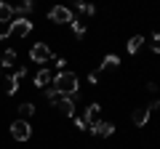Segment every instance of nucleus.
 Instances as JSON below:
<instances>
[{
  "label": "nucleus",
  "mask_w": 160,
  "mask_h": 149,
  "mask_svg": "<svg viewBox=\"0 0 160 149\" xmlns=\"http://www.w3.org/2000/svg\"><path fill=\"white\" fill-rule=\"evenodd\" d=\"M75 8H78L80 13H88V16H93V13H96V8H93V6H88V3H78Z\"/></svg>",
  "instance_id": "aec40b11"
},
{
  "label": "nucleus",
  "mask_w": 160,
  "mask_h": 149,
  "mask_svg": "<svg viewBox=\"0 0 160 149\" xmlns=\"http://www.w3.org/2000/svg\"><path fill=\"white\" fill-rule=\"evenodd\" d=\"M0 22H13V6L0 3Z\"/></svg>",
  "instance_id": "ddd939ff"
},
{
  "label": "nucleus",
  "mask_w": 160,
  "mask_h": 149,
  "mask_svg": "<svg viewBox=\"0 0 160 149\" xmlns=\"http://www.w3.org/2000/svg\"><path fill=\"white\" fill-rule=\"evenodd\" d=\"M118 64H120V59L115 56V53H107V56L102 59V69H115Z\"/></svg>",
  "instance_id": "4468645a"
},
{
  "label": "nucleus",
  "mask_w": 160,
  "mask_h": 149,
  "mask_svg": "<svg viewBox=\"0 0 160 149\" xmlns=\"http://www.w3.org/2000/svg\"><path fill=\"white\" fill-rule=\"evenodd\" d=\"M24 74H27V67H22L19 72H13L11 77H8V88H6V93H8V96H13V93L19 91V80H22Z\"/></svg>",
  "instance_id": "1a4fd4ad"
},
{
  "label": "nucleus",
  "mask_w": 160,
  "mask_h": 149,
  "mask_svg": "<svg viewBox=\"0 0 160 149\" xmlns=\"http://www.w3.org/2000/svg\"><path fill=\"white\" fill-rule=\"evenodd\" d=\"M152 51H155V53H160V32L152 37Z\"/></svg>",
  "instance_id": "4be33fe9"
},
{
  "label": "nucleus",
  "mask_w": 160,
  "mask_h": 149,
  "mask_svg": "<svg viewBox=\"0 0 160 149\" xmlns=\"http://www.w3.org/2000/svg\"><path fill=\"white\" fill-rule=\"evenodd\" d=\"M56 107H59V112H62V115L75 117V99H72V96H62V99L56 101Z\"/></svg>",
  "instance_id": "6e6552de"
},
{
  "label": "nucleus",
  "mask_w": 160,
  "mask_h": 149,
  "mask_svg": "<svg viewBox=\"0 0 160 149\" xmlns=\"http://www.w3.org/2000/svg\"><path fill=\"white\" fill-rule=\"evenodd\" d=\"M88 83H91V85L99 83V72H88Z\"/></svg>",
  "instance_id": "5701e85b"
},
{
  "label": "nucleus",
  "mask_w": 160,
  "mask_h": 149,
  "mask_svg": "<svg viewBox=\"0 0 160 149\" xmlns=\"http://www.w3.org/2000/svg\"><path fill=\"white\" fill-rule=\"evenodd\" d=\"M46 99H48V101H53V104H56V101H59V99H62V93H59V91H56V88H53V85H51V88H46Z\"/></svg>",
  "instance_id": "a211bd4d"
},
{
  "label": "nucleus",
  "mask_w": 160,
  "mask_h": 149,
  "mask_svg": "<svg viewBox=\"0 0 160 149\" xmlns=\"http://www.w3.org/2000/svg\"><path fill=\"white\" fill-rule=\"evenodd\" d=\"M149 115H152V109H149V104H144V107L133 109L131 120H133V125H136V128H144V125H147V120H149Z\"/></svg>",
  "instance_id": "0eeeda50"
},
{
  "label": "nucleus",
  "mask_w": 160,
  "mask_h": 149,
  "mask_svg": "<svg viewBox=\"0 0 160 149\" xmlns=\"http://www.w3.org/2000/svg\"><path fill=\"white\" fill-rule=\"evenodd\" d=\"M32 32V22H29L27 16H19L11 22V27L6 29V35H13V37H27V35Z\"/></svg>",
  "instance_id": "f03ea898"
},
{
  "label": "nucleus",
  "mask_w": 160,
  "mask_h": 149,
  "mask_svg": "<svg viewBox=\"0 0 160 149\" xmlns=\"http://www.w3.org/2000/svg\"><path fill=\"white\" fill-rule=\"evenodd\" d=\"M16 64V51H6L3 53V67H13Z\"/></svg>",
  "instance_id": "dca6fc26"
},
{
  "label": "nucleus",
  "mask_w": 160,
  "mask_h": 149,
  "mask_svg": "<svg viewBox=\"0 0 160 149\" xmlns=\"http://www.w3.org/2000/svg\"><path fill=\"white\" fill-rule=\"evenodd\" d=\"M51 56H53V51L48 48V43H35V46L29 48V59H32L35 64H43V61H48Z\"/></svg>",
  "instance_id": "20e7f679"
},
{
  "label": "nucleus",
  "mask_w": 160,
  "mask_h": 149,
  "mask_svg": "<svg viewBox=\"0 0 160 149\" xmlns=\"http://www.w3.org/2000/svg\"><path fill=\"white\" fill-rule=\"evenodd\" d=\"M13 11H16V13H29V11H32V0H24V3H19Z\"/></svg>",
  "instance_id": "6ab92c4d"
},
{
  "label": "nucleus",
  "mask_w": 160,
  "mask_h": 149,
  "mask_svg": "<svg viewBox=\"0 0 160 149\" xmlns=\"http://www.w3.org/2000/svg\"><path fill=\"white\" fill-rule=\"evenodd\" d=\"M72 120H75V128H78V131H86V120H83V117H72Z\"/></svg>",
  "instance_id": "412c9836"
},
{
  "label": "nucleus",
  "mask_w": 160,
  "mask_h": 149,
  "mask_svg": "<svg viewBox=\"0 0 160 149\" xmlns=\"http://www.w3.org/2000/svg\"><path fill=\"white\" fill-rule=\"evenodd\" d=\"M99 104H88L86 107V115H83V120H86V125H91V123H96V115H99Z\"/></svg>",
  "instance_id": "9b49d317"
},
{
  "label": "nucleus",
  "mask_w": 160,
  "mask_h": 149,
  "mask_svg": "<svg viewBox=\"0 0 160 149\" xmlns=\"http://www.w3.org/2000/svg\"><path fill=\"white\" fill-rule=\"evenodd\" d=\"M72 32H75V37H83V35H86V24L75 19V22H72Z\"/></svg>",
  "instance_id": "f3484780"
},
{
  "label": "nucleus",
  "mask_w": 160,
  "mask_h": 149,
  "mask_svg": "<svg viewBox=\"0 0 160 149\" xmlns=\"http://www.w3.org/2000/svg\"><path fill=\"white\" fill-rule=\"evenodd\" d=\"M142 46H144V37H142V35H133L131 40L126 43V48H128V53H131V56H133V53H139V48H142Z\"/></svg>",
  "instance_id": "f8f14e48"
},
{
  "label": "nucleus",
  "mask_w": 160,
  "mask_h": 149,
  "mask_svg": "<svg viewBox=\"0 0 160 149\" xmlns=\"http://www.w3.org/2000/svg\"><path fill=\"white\" fill-rule=\"evenodd\" d=\"M48 83H53V74L48 72V69H40V72L35 74V85H38V88H46Z\"/></svg>",
  "instance_id": "9d476101"
},
{
  "label": "nucleus",
  "mask_w": 160,
  "mask_h": 149,
  "mask_svg": "<svg viewBox=\"0 0 160 149\" xmlns=\"http://www.w3.org/2000/svg\"><path fill=\"white\" fill-rule=\"evenodd\" d=\"M91 133H93V136H99V138H107V136H112V133H115V125H112V123H107V120H96V123H91Z\"/></svg>",
  "instance_id": "423d86ee"
},
{
  "label": "nucleus",
  "mask_w": 160,
  "mask_h": 149,
  "mask_svg": "<svg viewBox=\"0 0 160 149\" xmlns=\"http://www.w3.org/2000/svg\"><path fill=\"white\" fill-rule=\"evenodd\" d=\"M32 112H35V104H29V101L19 104V115H22V117H19V120H27V117L32 115Z\"/></svg>",
  "instance_id": "2eb2a0df"
},
{
  "label": "nucleus",
  "mask_w": 160,
  "mask_h": 149,
  "mask_svg": "<svg viewBox=\"0 0 160 149\" xmlns=\"http://www.w3.org/2000/svg\"><path fill=\"white\" fill-rule=\"evenodd\" d=\"M11 136L16 138V141H27V138L32 136V125H29L27 120H13L11 123Z\"/></svg>",
  "instance_id": "39448f33"
},
{
  "label": "nucleus",
  "mask_w": 160,
  "mask_h": 149,
  "mask_svg": "<svg viewBox=\"0 0 160 149\" xmlns=\"http://www.w3.org/2000/svg\"><path fill=\"white\" fill-rule=\"evenodd\" d=\"M48 22H56V24H72L75 22V13L69 11L67 6H53L48 11Z\"/></svg>",
  "instance_id": "7ed1b4c3"
},
{
  "label": "nucleus",
  "mask_w": 160,
  "mask_h": 149,
  "mask_svg": "<svg viewBox=\"0 0 160 149\" xmlns=\"http://www.w3.org/2000/svg\"><path fill=\"white\" fill-rule=\"evenodd\" d=\"M51 85L56 88L62 96H72L75 101L80 99V85H78V74H75V72H59L56 77H53Z\"/></svg>",
  "instance_id": "f257e3e1"
}]
</instances>
